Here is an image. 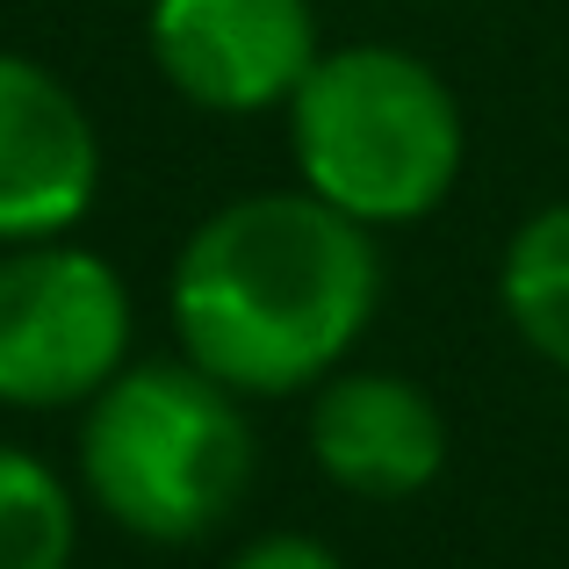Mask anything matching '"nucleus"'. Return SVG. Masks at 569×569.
Returning a JSON list of instances; mask_svg holds the SVG:
<instances>
[{
  "label": "nucleus",
  "instance_id": "obj_1",
  "mask_svg": "<svg viewBox=\"0 0 569 569\" xmlns=\"http://www.w3.org/2000/svg\"><path fill=\"white\" fill-rule=\"evenodd\" d=\"M382 310V231L325 194L252 188L181 238L167 274L173 339L238 397H310L353 361Z\"/></svg>",
  "mask_w": 569,
  "mask_h": 569
},
{
  "label": "nucleus",
  "instance_id": "obj_2",
  "mask_svg": "<svg viewBox=\"0 0 569 569\" xmlns=\"http://www.w3.org/2000/svg\"><path fill=\"white\" fill-rule=\"evenodd\" d=\"M260 432L246 397L173 353L130 361L80 403V490L109 527L152 548H194L246 512Z\"/></svg>",
  "mask_w": 569,
  "mask_h": 569
},
{
  "label": "nucleus",
  "instance_id": "obj_3",
  "mask_svg": "<svg viewBox=\"0 0 569 569\" xmlns=\"http://www.w3.org/2000/svg\"><path fill=\"white\" fill-rule=\"evenodd\" d=\"M281 116L296 181L368 231L426 223L469 167L461 94L403 43H325Z\"/></svg>",
  "mask_w": 569,
  "mask_h": 569
},
{
  "label": "nucleus",
  "instance_id": "obj_4",
  "mask_svg": "<svg viewBox=\"0 0 569 569\" xmlns=\"http://www.w3.org/2000/svg\"><path fill=\"white\" fill-rule=\"evenodd\" d=\"M138 303L116 260L80 238L0 246V403L80 411L130 368Z\"/></svg>",
  "mask_w": 569,
  "mask_h": 569
},
{
  "label": "nucleus",
  "instance_id": "obj_5",
  "mask_svg": "<svg viewBox=\"0 0 569 569\" xmlns=\"http://www.w3.org/2000/svg\"><path fill=\"white\" fill-rule=\"evenodd\" d=\"M144 43L159 80L202 116L289 109L325 51L310 0H152Z\"/></svg>",
  "mask_w": 569,
  "mask_h": 569
},
{
  "label": "nucleus",
  "instance_id": "obj_6",
  "mask_svg": "<svg viewBox=\"0 0 569 569\" xmlns=\"http://www.w3.org/2000/svg\"><path fill=\"white\" fill-rule=\"evenodd\" d=\"M310 461L332 490L361 505H411L447 476L455 432L426 382L397 368H339L310 389L303 411Z\"/></svg>",
  "mask_w": 569,
  "mask_h": 569
},
{
  "label": "nucleus",
  "instance_id": "obj_7",
  "mask_svg": "<svg viewBox=\"0 0 569 569\" xmlns=\"http://www.w3.org/2000/svg\"><path fill=\"white\" fill-rule=\"evenodd\" d=\"M101 194V130L51 66L0 51V246L66 238Z\"/></svg>",
  "mask_w": 569,
  "mask_h": 569
},
{
  "label": "nucleus",
  "instance_id": "obj_8",
  "mask_svg": "<svg viewBox=\"0 0 569 569\" xmlns=\"http://www.w3.org/2000/svg\"><path fill=\"white\" fill-rule=\"evenodd\" d=\"M498 310L541 368L569 376V194L519 217L498 252Z\"/></svg>",
  "mask_w": 569,
  "mask_h": 569
},
{
  "label": "nucleus",
  "instance_id": "obj_9",
  "mask_svg": "<svg viewBox=\"0 0 569 569\" xmlns=\"http://www.w3.org/2000/svg\"><path fill=\"white\" fill-rule=\"evenodd\" d=\"M80 505L43 455L0 440V569H72Z\"/></svg>",
  "mask_w": 569,
  "mask_h": 569
},
{
  "label": "nucleus",
  "instance_id": "obj_10",
  "mask_svg": "<svg viewBox=\"0 0 569 569\" xmlns=\"http://www.w3.org/2000/svg\"><path fill=\"white\" fill-rule=\"evenodd\" d=\"M223 569H347V562H339L332 548L318 541V533L281 527V533H260V541H246Z\"/></svg>",
  "mask_w": 569,
  "mask_h": 569
}]
</instances>
